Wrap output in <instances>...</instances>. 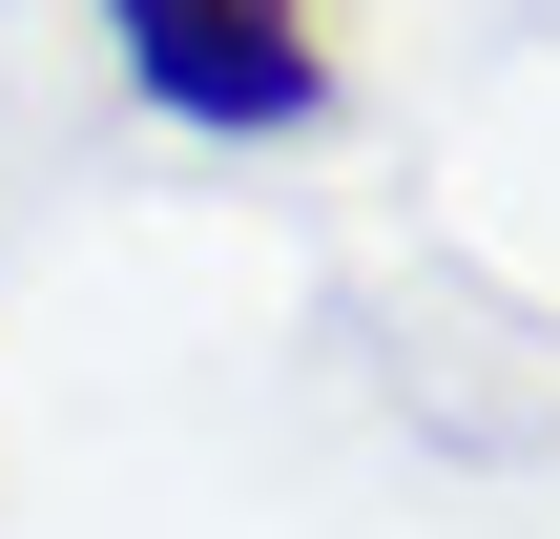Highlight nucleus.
Segmentation results:
<instances>
[{
	"mask_svg": "<svg viewBox=\"0 0 560 539\" xmlns=\"http://www.w3.org/2000/svg\"><path fill=\"white\" fill-rule=\"evenodd\" d=\"M104 42H125V83H145L166 125H208V145H291V125H332V42H312V0H104Z\"/></svg>",
	"mask_w": 560,
	"mask_h": 539,
	"instance_id": "1",
	"label": "nucleus"
}]
</instances>
